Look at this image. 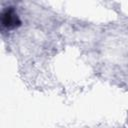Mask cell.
I'll list each match as a JSON object with an SVG mask.
<instances>
[{"mask_svg":"<svg viewBox=\"0 0 128 128\" xmlns=\"http://www.w3.org/2000/svg\"><path fill=\"white\" fill-rule=\"evenodd\" d=\"M21 25V20L14 7L9 6L3 9L1 13V26L7 31L14 30Z\"/></svg>","mask_w":128,"mask_h":128,"instance_id":"6da1fadb","label":"cell"}]
</instances>
